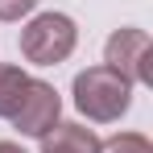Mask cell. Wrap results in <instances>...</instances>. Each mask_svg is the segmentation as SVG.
Returning a JSON list of instances; mask_svg holds the SVG:
<instances>
[{
    "label": "cell",
    "instance_id": "5b68a950",
    "mask_svg": "<svg viewBox=\"0 0 153 153\" xmlns=\"http://www.w3.org/2000/svg\"><path fill=\"white\" fill-rule=\"evenodd\" d=\"M42 153H100V137L83 124H54L42 137Z\"/></svg>",
    "mask_w": 153,
    "mask_h": 153
},
{
    "label": "cell",
    "instance_id": "52a82bcc",
    "mask_svg": "<svg viewBox=\"0 0 153 153\" xmlns=\"http://www.w3.org/2000/svg\"><path fill=\"white\" fill-rule=\"evenodd\" d=\"M100 153H153L149 137H141V132H116L112 141H103Z\"/></svg>",
    "mask_w": 153,
    "mask_h": 153
},
{
    "label": "cell",
    "instance_id": "9c48e42d",
    "mask_svg": "<svg viewBox=\"0 0 153 153\" xmlns=\"http://www.w3.org/2000/svg\"><path fill=\"white\" fill-rule=\"evenodd\" d=\"M0 153H25L21 145H13V141H0Z\"/></svg>",
    "mask_w": 153,
    "mask_h": 153
},
{
    "label": "cell",
    "instance_id": "3957f363",
    "mask_svg": "<svg viewBox=\"0 0 153 153\" xmlns=\"http://www.w3.org/2000/svg\"><path fill=\"white\" fill-rule=\"evenodd\" d=\"M149 58H153V42L145 29H116L103 46V66L116 71L120 79H128L132 87L137 83H153L149 71Z\"/></svg>",
    "mask_w": 153,
    "mask_h": 153
},
{
    "label": "cell",
    "instance_id": "6da1fadb",
    "mask_svg": "<svg viewBox=\"0 0 153 153\" xmlns=\"http://www.w3.org/2000/svg\"><path fill=\"white\" fill-rule=\"evenodd\" d=\"M128 103H132V83L120 79L116 71H108V66H87V71L75 75V108L87 116V120L112 124V120H120L128 112Z\"/></svg>",
    "mask_w": 153,
    "mask_h": 153
},
{
    "label": "cell",
    "instance_id": "8992f818",
    "mask_svg": "<svg viewBox=\"0 0 153 153\" xmlns=\"http://www.w3.org/2000/svg\"><path fill=\"white\" fill-rule=\"evenodd\" d=\"M25 87H29V75L21 71V66L0 62V116H4V120L17 116V108H21V100H25Z\"/></svg>",
    "mask_w": 153,
    "mask_h": 153
},
{
    "label": "cell",
    "instance_id": "7a4b0ae2",
    "mask_svg": "<svg viewBox=\"0 0 153 153\" xmlns=\"http://www.w3.org/2000/svg\"><path fill=\"white\" fill-rule=\"evenodd\" d=\"M79 42V29L66 13H42L21 29V54L33 66H58L66 62Z\"/></svg>",
    "mask_w": 153,
    "mask_h": 153
},
{
    "label": "cell",
    "instance_id": "ba28073f",
    "mask_svg": "<svg viewBox=\"0 0 153 153\" xmlns=\"http://www.w3.org/2000/svg\"><path fill=\"white\" fill-rule=\"evenodd\" d=\"M37 0H0V21H21L25 13H33Z\"/></svg>",
    "mask_w": 153,
    "mask_h": 153
},
{
    "label": "cell",
    "instance_id": "277c9868",
    "mask_svg": "<svg viewBox=\"0 0 153 153\" xmlns=\"http://www.w3.org/2000/svg\"><path fill=\"white\" fill-rule=\"evenodd\" d=\"M58 112H62L58 91H54L50 83H42V79H29L25 100H21V108H17L13 124L21 128L25 137H46V132L58 124Z\"/></svg>",
    "mask_w": 153,
    "mask_h": 153
}]
</instances>
